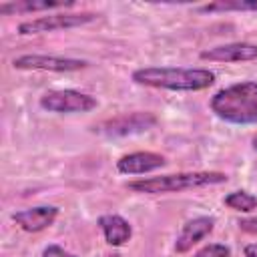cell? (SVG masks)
<instances>
[{
    "mask_svg": "<svg viewBox=\"0 0 257 257\" xmlns=\"http://www.w3.org/2000/svg\"><path fill=\"white\" fill-rule=\"evenodd\" d=\"M211 110L231 124H257V82L243 80L221 88L211 98Z\"/></svg>",
    "mask_w": 257,
    "mask_h": 257,
    "instance_id": "6da1fadb",
    "label": "cell"
},
{
    "mask_svg": "<svg viewBox=\"0 0 257 257\" xmlns=\"http://www.w3.org/2000/svg\"><path fill=\"white\" fill-rule=\"evenodd\" d=\"M133 80L151 88L167 90H205L215 82V72L207 68H177V66H147L133 72Z\"/></svg>",
    "mask_w": 257,
    "mask_h": 257,
    "instance_id": "7a4b0ae2",
    "label": "cell"
},
{
    "mask_svg": "<svg viewBox=\"0 0 257 257\" xmlns=\"http://www.w3.org/2000/svg\"><path fill=\"white\" fill-rule=\"evenodd\" d=\"M227 173L221 171H189V173H175V175H163V177H149L126 183V189L135 193L145 195H161V193H179L199 187H211V185H223L227 183Z\"/></svg>",
    "mask_w": 257,
    "mask_h": 257,
    "instance_id": "3957f363",
    "label": "cell"
},
{
    "mask_svg": "<svg viewBox=\"0 0 257 257\" xmlns=\"http://www.w3.org/2000/svg\"><path fill=\"white\" fill-rule=\"evenodd\" d=\"M155 124H157V116L153 112L137 110V112H124V114H118L114 118L100 122L98 126H94V133L108 137V139H116V137L145 133V131L153 128Z\"/></svg>",
    "mask_w": 257,
    "mask_h": 257,
    "instance_id": "277c9868",
    "label": "cell"
},
{
    "mask_svg": "<svg viewBox=\"0 0 257 257\" xmlns=\"http://www.w3.org/2000/svg\"><path fill=\"white\" fill-rule=\"evenodd\" d=\"M96 18H98V14H94V12H62V14H50V16H40V18L26 20V22L18 24V32L20 34L54 32V30L84 26V24L96 20Z\"/></svg>",
    "mask_w": 257,
    "mask_h": 257,
    "instance_id": "5b68a950",
    "label": "cell"
},
{
    "mask_svg": "<svg viewBox=\"0 0 257 257\" xmlns=\"http://www.w3.org/2000/svg\"><path fill=\"white\" fill-rule=\"evenodd\" d=\"M96 98L80 92V90H72V88H64V90H48L40 96V106L48 112H88L92 108H96Z\"/></svg>",
    "mask_w": 257,
    "mask_h": 257,
    "instance_id": "8992f818",
    "label": "cell"
},
{
    "mask_svg": "<svg viewBox=\"0 0 257 257\" xmlns=\"http://www.w3.org/2000/svg\"><path fill=\"white\" fill-rule=\"evenodd\" d=\"M16 70H48V72H74L88 66L86 60L68 56H46V54H22L12 60Z\"/></svg>",
    "mask_w": 257,
    "mask_h": 257,
    "instance_id": "52a82bcc",
    "label": "cell"
},
{
    "mask_svg": "<svg viewBox=\"0 0 257 257\" xmlns=\"http://www.w3.org/2000/svg\"><path fill=\"white\" fill-rule=\"evenodd\" d=\"M199 56L201 60H213V62H249V60H257V44L253 42L219 44L203 50Z\"/></svg>",
    "mask_w": 257,
    "mask_h": 257,
    "instance_id": "ba28073f",
    "label": "cell"
},
{
    "mask_svg": "<svg viewBox=\"0 0 257 257\" xmlns=\"http://www.w3.org/2000/svg\"><path fill=\"white\" fill-rule=\"evenodd\" d=\"M167 165V159L159 153L151 151H139V153H128L122 155L116 161V171L122 175H145L151 171H157Z\"/></svg>",
    "mask_w": 257,
    "mask_h": 257,
    "instance_id": "9c48e42d",
    "label": "cell"
},
{
    "mask_svg": "<svg viewBox=\"0 0 257 257\" xmlns=\"http://www.w3.org/2000/svg\"><path fill=\"white\" fill-rule=\"evenodd\" d=\"M56 217H58V207L54 205H40V207H30V209L12 213V221L28 233H38L50 227Z\"/></svg>",
    "mask_w": 257,
    "mask_h": 257,
    "instance_id": "30bf717a",
    "label": "cell"
},
{
    "mask_svg": "<svg viewBox=\"0 0 257 257\" xmlns=\"http://www.w3.org/2000/svg\"><path fill=\"white\" fill-rule=\"evenodd\" d=\"M215 227V219L213 217H195L191 221H187L181 229V233L177 235L175 241V251L177 253H187L189 249H193V245H197L201 239H205Z\"/></svg>",
    "mask_w": 257,
    "mask_h": 257,
    "instance_id": "8fae6325",
    "label": "cell"
},
{
    "mask_svg": "<svg viewBox=\"0 0 257 257\" xmlns=\"http://www.w3.org/2000/svg\"><path fill=\"white\" fill-rule=\"evenodd\" d=\"M98 227L102 229V235L106 239L108 245L112 247H118V245H124L131 235H133V227L131 223L120 217V215H100L98 217Z\"/></svg>",
    "mask_w": 257,
    "mask_h": 257,
    "instance_id": "7c38bea8",
    "label": "cell"
},
{
    "mask_svg": "<svg viewBox=\"0 0 257 257\" xmlns=\"http://www.w3.org/2000/svg\"><path fill=\"white\" fill-rule=\"evenodd\" d=\"M74 2H30V0H18V2H4L0 4V14H16V12H38V10H50V8H72Z\"/></svg>",
    "mask_w": 257,
    "mask_h": 257,
    "instance_id": "4fadbf2b",
    "label": "cell"
},
{
    "mask_svg": "<svg viewBox=\"0 0 257 257\" xmlns=\"http://www.w3.org/2000/svg\"><path fill=\"white\" fill-rule=\"evenodd\" d=\"M257 12V0H217L199 6V12Z\"/></svg>",
    "mask_w": 257,
    "mask_h": 257,
    "instance_id": "5bb4252c",
    "label": "cell"
},
{
    "mask_svg": "<svg viewBox=\"0 0 257 257\" xmlns=\"http://www.w3.org/2000/svg\"><path fill=\"white\" fill-rule=\"evenodd\" d=\"M223 203H225L229 209H233V211L249 213V211H253V209L257 207V197L251 195V193H247V191H233V193H229V195L223 199Z\"/></svg>",
    "mask_w": 257,
    "mask_h": 257,
    "instance_id": "9a60e30c",
    "label": "cell"
},
{
    "mask_svg": "<svg viewBox=\"0 0 257 257\" xmlns=\"http://www.w3.org/2000/svg\"><path fill=\"white\" fill-rule=\"evenodd\" d=\"M195 257H231V249L221 243H209V245L201 247L195 253Z\"/></svg>",
    "mask_w": 257,
    "mask_h": 257,
    "instance_id": "2e32d148",
    "label": "cell"
},
{
    "mask_svg": "<svg viewBox=\"0 0 257 257\" xmlns=\"http://www.w3.org/2000/svg\"><path fill=\"white\" fill-rule=\"evenodd\" d=\"M42 257H76V255L64 251V249L58 247V245H48V247L42 251Z\"/></svg>",
    "mask_w": 257,
    "mask_h": 257,
    "instance_id": "e0dca14e",
    "label": "cell"
},
{
    "mask_svg": "<svg viewBox=\"0 0 257 257\" xmlns=\"http://www.w3.org/2000/svg\"><path fill=\"white\" fill-rule=\"evenodd\" d=\"M239 229L249 233V235H257V217H251V219H241L239 221Z\"/></svg>",
    "mask_w": 257,
    "mask_h": 257,
    "instance_id": "ac0fdd59",
    "label": "cell"
},
{
    "mask_svg": "<svg viewBox=\"0 0 257 257\" xmlns=\"http://www.w3.org/2000/svg\"><path fill=\"white\" fill-rule=\"evenodd\" d=\"M243 255H245V257H257V243H249V245H245Z\"/></svg>",
    "mask_w": 257,
    "mask_h": 257,
    "instance_id": "d6986e66",
    "label": "cell"
},
{
    "mask_svg": "<svg viewBox=\"0 0 257 257\" xmlns=\"http://www.w3.org/2000/svg\"><path fill=\"white\" fill-rule=\"evenodd\" d=\"M251 145H253V149L257 151V135H253V139H251Z\"/></svg>",
    "mask_w": 257,
    "mask_h": 257,
    "instance_id": "ffe728a7",
    "label": "cell"
}]
</instances>
